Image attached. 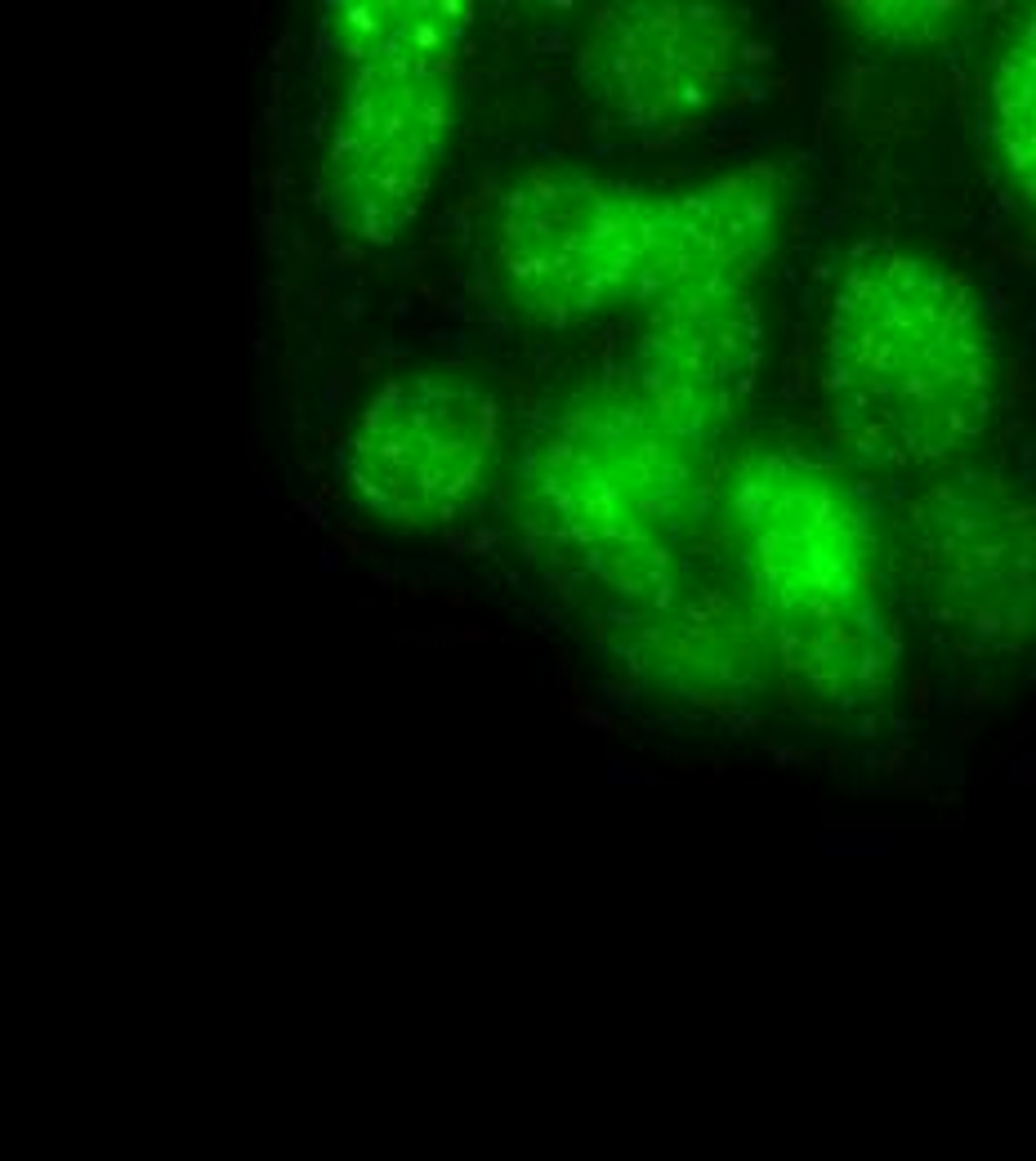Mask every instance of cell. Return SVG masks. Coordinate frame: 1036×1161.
Returning a JSON list of instances; mask_svg holds the SVG:
<instances>
[{
  "label": "cell",
  "mask_w": 1036,
  "mask_h": 1161,
  "mask_svg": "<svg viewBox=\"0 0 1036 1161\" xmlns=\"http://www.w3.org/2000/svg\"><path fill=\"white\" fill-rule=\"evenodd\" d=\"M831 371L849 416L902 451L934 456L987 420L996 348L965 282L893 255L849 273L831 317Z\"/></svg>",
  "instance_id": "obj_1"
},
{
  "label": "cell",
  "mask_w": 1036,
  "mask_h": 1161,
  "mask_svg": "<svg viewBox=\"0 0 1036 1161\" xmlns=\"http://www.w3.org/2000/svg\"><path fill=\"white\" fill-rule=\"evenodd\" d=\"M992 139L1023 206L1036 214V19L992 81Z\"/></svg>",
  "instance_id": "obj_2"
}]
</instances>
